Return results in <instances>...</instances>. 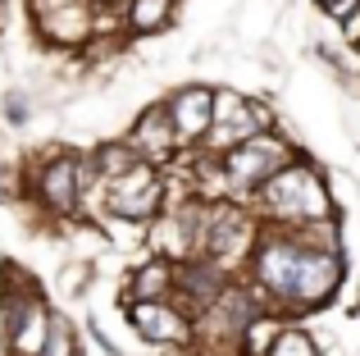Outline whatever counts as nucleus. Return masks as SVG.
I'll return each instance as SVG.
<instances>
[{
    "label": "nucleus",
    "instance_id": "1a4fd4ad",
    "mask_svg": "<svg viewBox=\"0 0 360 356\" xmlns=\"http://www.w3.org/2000/svg\"><path fill=\"white\" fill-rule=\"evenodd\" d=\"M264 128H274V110L264 106V101L246 96V91H219V101H214V124H210V133H205L201 151L219 155V151H229V146L246 142V137L264 133Z\"/></svg>",
    "mask_w": 360,
    "mask_h": 356
},
{
    "label": "nucleus",
    "instance_id": "aec40b11",
    "mask_svg": "<svg viewBox=\"0 0 360 356\" xmlns=\"http://www.w3.org/2000/svg\"><path fill=\"white\" fill-rule=\"evenodd\" d=\"M338 23H342V37H347V46H352V51H360V5L352 9V14H342Z\"/></svg>",
    "mask_w": 360,
    "mask_h": 356
},
{
    "label": "nucleus",
    "instance_id": "a211bd4d",
    "mask_svg": "<svg viewBox=\"0 0 360 356\" xmlns=\"http://www.w3.org/2000/svg\"><path fill=\"white\" fill-rule=\"evenodd\" d=\"M0 115H5L9 128H23L27 119H32V101H27V91H5V101H0Z\"/></svg>",
    "mask_w": 360,
    "mask_h": 356
},
{
    "label": "nucleus",
    "instance_id": "2eb2a0df",
    "mask_svg": "<svg viewBox=\"0 0 360 356\" xmlns=\"http://www.w3.org/2000/svg\"><path fill=\"white\" fill-rule=\"evenodd\" d=\"M91 165H96L101 183H110V178L128 174L132 165H141V155H137V146H132L128 137H115V142H101L96 151H91Z\"/></svg>",
    "mask_w": 360,
    "mask_h": 356
},
{
    "label": "nucleus",
    "instance_id": "412c9836",
    "mask_svg": "<svg viewBox=\"0 0 360 356\" xmlns=\"http://www.w3.org/2000/svg\"><path fill=\"white\" fill-rule=\"evenodd\" d=\"M315 5H319V9H324V14H328V18H342V14H352V9L360 5V0H315Z\"/></svg>",
    "mask_w": 360,
    "mask_h": 356
},
{
    "label": "nucleus",
    "instance_id": "6e6552de",
    "mask_svg": "<svg viewBox=\"0 0 360 356\" xmlns=\"http://www.w3.org/2000/svg\"><path fill=\"white\" fill-rule=\"evenodd\" d=\"M123 311H128V324H132V333H137L141 343H150V348H183V352H192L196 315L183 311L174 297H132V302H123Z\"/></svg>",
    "mask_w": 360,
    "mask_h": 356
},
{
    "label": "nucleus",
    "instance_id": "9d476101",
    "mask_svg": "<svg viewBox=\"0 0 360 356\" xmlns=\"http://www.w3.org/2000/svg\"><path fill=\"white\" fill-rule=\"evenodd\" d=\"M233 284V274L224 265H214L210 256H187V260H174V302L183 311L201 315L210 311L214 302L224 297V288Z\"/></svg>",
    "mask_w": 360,
    "mask_h": 356
},
{
    "label": "nucleus",
    "instance_id": "6ab92c4d",
    "mask_svg": "<svg viewBox=\"0 0 360 356\" xmlns=\"http://www.w3.org/2000/svg\"><path fill=\"white\" fill-rule=\"evenodd\" d=\"M18 196H23V183H18V170H9L5 160H0V201H18Z\"/></svg>",
    "mask_w": 360,
    "mask_h": 356
},
{
    "label": "nucleus",
    "instance_id": "39448f33",
    "mask_svg": "<svg viewBox=\"0 0 360 356\" xmlns=\"http://www.w3.org/2000/svg\"><path fill=\"white\" fill-rule=\"evenodd\" d=\"M260 215L246 201H210L205 205V229H201V256L224 265L229 274H242L260 242Z\"/></svg>",
    "mask_w": 360,
    "mask_h": 356
},
{
    "label": "nucleus",
    "instance_id": "4be33fe9",
    "mask_svg": "<svg viewBox=\"0 0 360 356\" xmlns=\"http://www.w3.org/2000/svg\"><path fill=\"white\" fill-rule=\"evenodd\" d=\"M96 5H119V0H96Z\"/></svg>",
    "mask_w": 360,
    "mask_h": 356
},
{
    "label": "nucleus",
    "instance_id": "9b49d317",
    "mask_svg": "<svg viewBox=\"0 0 360 356\" xmlns=\"http://www.w3.org/2000/svg\"><path fill=\"white\" fill-rule=\"evenodd\" d=\"M132 146H137V155L141 160H150V165H160V170H169V165L183 155V137H178V128H174V115H169V106L165 101H155V106H146L137 119H132V128L128 133Z\"/></svg>",
    "mask_w": 360,
    "mask_h": 356
},
{
    "label": "nucleus",
    "instance_id": "20e7f679",
    "mask_svg": "<svg viewBox=\"0 0 360 356\" xmlns=\"http://www.w3.org/2000/svg\"><path fill=\"white\" fill-rule=\"evenodd\" d=\"M51 306L37 279H27L18 265H0V329H5L9 356H41L51 333Z\"/></svg>",
    "mask_w": 360,
    "mask_h": 356
},
{
    "label": "nucleus",
    "instance_id": "7ed1b4c3",
    "mask_svg": "<svg viewBox=\"0 0 360 356\" xmlns=\"http://www.w3.org/2000/svg\"><path fill=\"white\" fill-rule=\"evenodd\" d=\"M246 205L260 215V224H315V220H338L333 192H328L324 174L310 165V155L288 160Z\"/></svg>",
    "mask_w": 360,
    "mask_h": 356
},
{
    "label": "nucleus",
    "instance_id": "f257e3e1",
    "mask_svg": "<svg viewBox=\"0 0 360 356\" xmlns=\"http://www.w3.org/2000/svg\"><path fill=\"white\" fill-rule=\"evenodd\" d=\"M242 274L260 293V302L274 315H283V320H297V315H310L319 306H328L347 279L338 220L264 224Z\"/></svg>",
    "mask_w": 360,
    "mask_h": 356
},
{
    "label": "nucleus",
    "instance_id": "4468645a",
    "mask_svg": "<svg viewBox=\"0 0 360 356\" xmlns=\"http://www.w3.org/2000/svg\"><path fill=\"white\" fill-rule=\"evenodd\" d=\"M132 297H174V260L169 256H150L146 265L132 269L123 302H132Z\"/></svg>",
    "mask_w": 360,
    "mask_h": 356
},
{
    "label": "nucleus",
    "instance_id": "dca6fc26",
    "mask_svg": "<svg viewBox=\"0 0 360 356\" xmlns=\"http://www.w3.org/2000/svg\"><path fill=\"white\" fill-rule=\"evenodd\" d=\"M260 356H319V343L310 338L301 324H288V320H283L278 333L269 338V348H264Z\"/></svg>",
    "mask_w": 360,
    "mask_h": 356
},
{
    "label": "nucleus",
    "instance_id": "5701e85b",
    "mask_svg": "<svg viewBox=\"0 0 360 356\" xmlns=\"http://www.w3.org/2000/svg\"><path fill=\"white\" fill-rule=\"evenodd\" d=\"M23 5H27V0H23Z\"/></svg>",
    "mask_w": 360,
    "mask_h": 356
},
{
    "label": "nucleus",
    "instance_id": "f3484780",
    "mask_svg": "<svg viewBox=\"0 0 360 356\" xmlns=\"http://www.w3.org/2000/svg\"><path fill=\"white\" fill-rule=\"evenodd\" d=\"M41 356H82L78 352V329H73L69 315H60V311L51 315V333H46Z\"/></svg>",
    "mask_w": 360,
    "mask_h": 356
},
{
    "label": "nucleus",
    "instance_id": "423d86ee",
    "mask_svg": "<svg viewBox=\"0 0 360 356\" xmlns=\"http://www.w3.org/2000/svg\"><path fill=\"white\" fill-rule=\"evenodd\" d=\"M165 205H169L165 170L141 160V165H132L128 174H119V178L105 183V210H101V220H119V224H132V229H146Z\"/></svg>",
    "mask_w": 360,
    "mask_h": 356
},
{
    "label": "nucleus",
    "instance_id": "0eeeda50",
    "mask_svg": "<svg viewBox=\"0 0 360 356\" xmlns=\"http://www.w3.org/2000/svg\"><path fill=\"white\" fill-rule=\"evenodd\" d=\"M27 18L51 51H87L96 42V0H27Z\"/></svg>",
    "mask_w": 360,
    "mask_h": 356
},
{
    "label": "nucleus",
    "instance_id": "f8f14e48",
    "mask_svg": "<svg viewBox=\"0 0 360 356\" xmlns=\"http://www.w3.org/2000/svg\"><path fill=\"white\" fill-rule=\"evenodd\" d=\"M214 101H219V91L201 87V82L174 87L165 96L169 115H174V128H178V137H183V151H192V146L205 142V133H210V124H214Z\"/></svg>",
    "mask_w": 360,
    "mask_h": 356
},
{
    "label": "nucleus",
    "instance_id": "f03ea898",
    "mask_svg": "<svg viewBox=\"0 0 360 356\" xmlns=\"http://www.w3.org/2000/svg\"><path fill=\"white\" fill-rule=\"evenodd\" d=\"M91 183H101L96 165H91V151H41L32 165H23V201L37 205V215L64 224L82 215V192Z\"/></svg>",
    "mask_w": 360,
    "mask_h": 356
},
{
    "label": "nucleus",
    "instance_id": "ddd939ff",
    "mask_svg": "<svg viewBox=\"0 0 360 356\" xmlns=\"http://www.w3.org/2000/svg\"><path fill=\"white\" fill-rule=\"evenodd\" d=\"M178 5H183V0H119L128 42L132 37H160L165 27H174Z\"/></svg>",
    "mask_w": 360,
    "mask_h": 356
}]
</instances>
